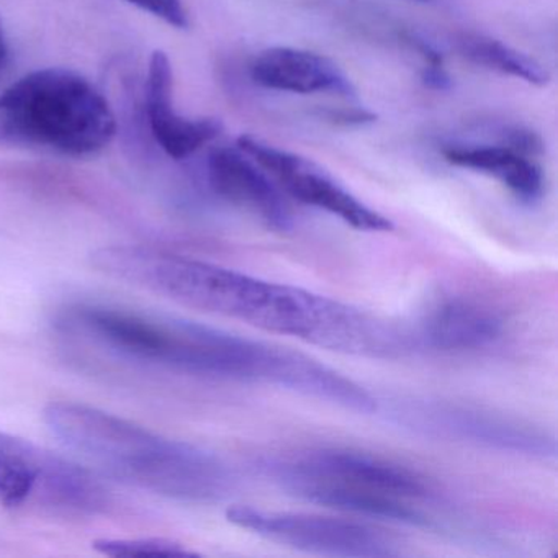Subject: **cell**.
<instances>
[{"mask_svg": "<svg viewBox=\"0 0 558 558\" xmlns=\"http://www.w3.org/2000/svg\"><path fill=\"white\" fill-rule=\"evenodd\" d=\"M404 423L413 424L417 429L437 433L452 439L483 444L498 449L514 450L529 456L554 453V444L548 446L547 437L529 426H522L512 420L470 410L456 404L427 403L407 408Z\"/></svg>", "mask_w": 558, "mask_h": 558, "instance_id": "obj_9", "label": "cell"}, {"mask_svg": "<svg viewBox=\"0 0 558 558\" xmlns=\"http://www.w3.org/2000/svg\"><path fill=\"white\" fill-rule=\"evenodd\" d=\"M411 2H430V0H411Z\"/></svg>", "mask_w": 558, "mask_h": 558, "instance_id": "obj_23", "label": "cell"}, {"mask_svg": "<svg viewBox=\"0 0 558 558\" xmlns=\"http://www.w3.org/2000/svg\"><path fill=\"white\" fill-rule=\"evenodd\" d=\"M227 519L266 541L328 557L388 558L400 555L398 542L381 529L354 519L306 512L269 511L234 506Z\"/></svg>", "mask_w": 558, "mask_h": 558, "instance_id": "obj_7", "label": "cell"}, {"mask_svg": "<svg viewBox=\"0 0 558 558\" xmlns=\"http://www.w3.org/2000/svg\"><path fill=\"white\" fill-rule=\"evenodd\" d=\"M93 547L99 554L113 558L135 557H195L181 542L165 537L97 538Z\"/></svg>", "mask_w": 558, "mask_h": 558, "instance_id": "obj_16", "label": "cell"}, {"mask_svg": "<svg viewBox=\"0 0 558 558\" xmlns=\"http://www.w3.org/2000/svg\"><path fill=\"white\" fill-rule=\"evenodd\" d=\"M174 73L165 51H155L149 60L145 86L146 116L156 143L175 161L189 158L202 146L218 138L223 125L218 119H187L179 116L172 102Z\"/></svg>", "mask_w": 558, "mask_h": 558, "instance_id": "obj_11", "label": "cell"}, {"mask_svg": "<svg viewBox=\"0 0 558 558\" xmlns=\"http://www.w3.org/2000/svg\"><path fill=\"white\" fill-rule=\"evenodd\" d=\"M404 40L423 57L426 64H444L442 54H440L433 45L427 44L420 35L408 34Z\"/></svg>", "mask_w": 558, "mask_h": 558, "instance_id": "obj_21", "label": "cell"}, {"mask_svg": "<svg viewBox=\"0 0 558 558\" xmlns=\"http://www.w3.org/2000/svg\"><path fill=\"white\" fill-rule=\"evenodd\" d=\"M325 117L329 122L342 126H364L368 125V123L377 122V116L374 112L365 109H355V107L328 110V112H325Z\"/></svg>", "mask_w": 558, "mask_h": 558, "instance_id": "obj_19", "label": "cell"}, {"mask_svg": "<svg viewBox=\"0 0 558 558\" xmlns=\"http://www.w3.org/2000/svg\"><path fill=\"white\" fill-rule=\"evenodd\" d=\"M498 145L506 146L512 151L521 153L529 158H537L544 153V142L537 133L521 125L505 126L501 130Z\"/></svg>", "mask_w": 558, "mask_h": 558, "instance_id": "obj_18", "label": "cell"}, {"mask_svg": "<svg viewBox=\"0 0 558 558\" xmlns=\"http://www.w3.org/2000/svg\"><path fill=\"white\" fill-rule=\"evenodd\" d=\"M254 83L293 94L329 93L354 97L355 89L329 58L296 48L276 47L257 54L251 64Z\"/></svg>", "mask_w": 558, "mask_h": 558, "instance_id": "obj_12", "label": "cell"}, {"mask_svg": "<svg viewBox=\"0 0 558 558\" xmlns=\"http://www.w3.org/2000/svg\"><path fill=\"white\" fill-rule=\"evenodd\" d=\"M8 54V38H5L4 24H2V19H0V70L4 66Z\"/></svg>", "mask_w": 558, "mask_h": 558, "instance_id": "obj_22", "label": "cell"}, {"mask_svg": "<svg viewBox=\"0 0 558 558\" xmlns=\"http://www.w3.org/2000/svg\"><path fill=\"white\" fill-rule=\"evenodd\" d=\"M421 83L430 90L446 93L452 89L453 81L444 64H426L421 71Z\"/></svg>", "mask_w": 558, "mask_h": 558, "instance_id": "obj_20", "label": "cell"}, {"mask_svg": "<svg viewBox=\"0 0 558 558\" xmlns=\"http://www.w3.org/2000/svg\"><path fill=\"white\" fill-rule=\"evenodd\" d=\"M444 158L457 168L470 169L495 178L525 204L541 198L544 172L534 158L512 151L502 145H452L444 149Z\"/></svg>", "mask_w": 558, "mask_h": 558, "instance_id": "obj_14", "label": "cell"}, {"mask_svg": "<svg viewBox=\"0 0 558 558\" xmlns=\"http://www.w3.org/2000/svg\"><path fill=\"white\" fill-rule=\"evenodd\" d=\"M44 420L68 450L119 482L197 502L220 501L233 489V473L220 457L116 414L57 401L45 408Z\"/></svg>", "mask_w": 558, "mask_h": 558, "instance_id": "obj_2", "label": "cell"}, {"mask_svg": "<svg viewBox=\"0 0 558 558\" xmlns=\"http://www.w3.org/2000/svg\"><path fill=\"white\" fill-rule=\"evenodd\" d=\"M505 331L501 316L472 300H446L421 319L413 342L439 352L480 351L495 344Z\"/></svg>", "mask_w": 558, "mask_h": 558, "instance_id": "obj_13", "label": "cell"}, {"mask_svg": "<svg viewBox=\"0 0 558 558\" xmlns=\"http://www.w3.org/2000/svg\"><path fill=\"white\" fill-rule=\"evenodd\" d=\"M126 2L179 31L189 27L187 12L182 0H126Z\"/></svg>", "mask_w": 558, "mask_h": 558, "instance_id": "obj_17", "label": "cell"}, {"mask_svg": "<svg viewBox=\"0 0 558 558\" xmlns=\"http://www.w3.org/2000/svg\"><path fill=\"white\" fill-rule=\"evenodd\" d=\"M283 489L325 508L403 524H427L423 476L374 453L319 449L264 465Z\"/></svg>", "mask_w": 558, "mask_h": 558, "instance_id": "obj_5", "label": "cell"}, {"mask_svg": "<svg viewBox=\"0 0 558 558\" xmlns=\"http://www.w3.org/2000/svg\"><path fill=\"white\" fill-rule=\"evenodd\" d=\"M215 194L259 218L267 228L287 231L293 220L289 204L270 175L240 148H217L208 158Z\"/></svg>", "mask_w": 558, "mask_h": 558, "instance_id": "obj_10", "label": "cell"}, {"mask_svg": "<svg viewBox=\"0 0 558 558\" xmlns=\"http://www.w3.org/2000/svg\"><path fill=\"white\" fill-rule=\"evenodd\" d=\"M457 50L465 60L478 66L508 74L531 86L544 87L550 83V74L538 61L495 38L473 34L462 35L457 40Z\"/></svg>", "mask_w": 558, "mask_h": 558, "instance_id": "obj_15", "label": "cell"}, {"mask_svg": "<svg viewBox=\"0 0 558 558\" xmlns=\"http://www.w3.org/2000/svg\"><path fill=\"white\" fill-rule=\"evenodd\" d=\"M61 326L125 357L205 377L244 381L256 362L254 339L120 306H70Z\"/></svg>", "mask_w": 558, "mask_h": 558, "instance_id": "obj_3", "label": "cell"}, {"mask_svg": "<svg viewBox=\"0 0 558 558\" xmlns=\"http://www.w3.org/2000/svg\"><path fill=\"white\" fill-rule=\"evenodd\" d=\"M238 148L257 162L295 201L335 215L349 227L367 233H388L393 223L359 201L325 169L310 159L276 148L251 135L238 138Z\"/></svg>", "mask_w": 558, "mask_h": 558, "instance_id": "obj_8", "label": "cell"}, {"mask_svg": "<svg viewBox=\"0 0 558 558\" xmlns=\"http://www.w3.org/2000/svg\"><path fill=\"white\" fill-rule=\"evenodd\" d=\"M32 502L84 514L106 508L109 496L80 463L0 430V506L19 509Z\"/></svg>", "mask_w": 558, "mask_h": 558, "instance_id": "obj_6", "label": "cell"}, {"mask_svg": "<svg viewBox=\"0 0 558 558\" xmlns=\"http://www.w3.org/2000/svg\"><path fill=\"white\" fill-rule=\"evenodd\" d=\"M99 272L179 305L246 323L342 354L397 357L411 336L387 319L300 287L143 246L93 251Z\"/></svg>", "mask_w": 558, "mask_h": 558, "instance_id": "obj_1", "label": "cell"}, {"mask_svg": "<svg viewBox=\"0 0 558 558\" xmlns=\"http://www.w3.org/2000/svg\"><path fill=\"white\" fill-rule=\"evenodd\" d=\"M116 135L109 100L74 71H34L0 93V145L87 158L104 151Z\"/></svg>", "mask_w": 558, "mask_h": 558, "instance_id": "obj_4", "label": "cell"}]
</instances>
